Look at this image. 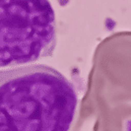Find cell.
<instances>
[{
  "instance_id": "1",
  "label": "cell",
  "mask_w": 131,
  "mask_h": 131,
  "mask_svg": "<svg viewBox=\"0 0 131 131\" xmlns=\"http://www.w3.org/2000/svg\"><path fill=\"white\" fill-rule=\"evenodd\" d=\"M77 105L75 87L50 66L0 71V131H70Z\"/></svg>"
},
{
  "instance_id": "2",
  "label": "cell",
  "mask_w": 131,
  "mask_h": 131,
  "mask_svg": "<svg viewBox=\"0 0 131 131\" xmlns=\"http://www.w3.org/2000/svg\"><path fill=\"white\" fill-rule=\"evenodd\" d=\"M56 43L55 13L48 0H0V67L49 57Z\"/></svg>"
}]
</instances>
